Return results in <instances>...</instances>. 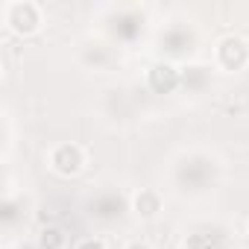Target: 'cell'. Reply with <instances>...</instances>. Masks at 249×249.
Returning a JSON list of instances; mask_svg holds the SVG:
<instances>
[{"mask_svg": "<svg viewBox=\"0 0 249 249\" xmlns=\"http://www.w3.org/2000/svg\"><path fill=\"white\" fill-rule=\"evenodd\" d=\"M6 24L18 36H33L41 27V9H38V3H30V0H15V3H9L6 6Z\"/></svg>", "mask_w": 249, "mask_h": 249, "instance_id": "1", "label": "cell"}, {"mask_svg": "<svg viewBox=\"0 0 249 249\" xmlns=\"http://www.w3.org/2000/svg\"><path fill=\"white\" fill-rule=\"evenodd\" d=\"M217 65L223 71H243L249 65V44L240 36H223L217 41Z\"/></svg>", "mask_w": 249, "mask_h": 249, "instance_id": "2", "label": "cell"}, {"mask_svg": "<svg viewBox=\"0 0 249 249\" xmlns=\"http://www.w3.org/2000/svg\"><path fill=\"white\" fill-rule=\"evenodd\" d=\"M50 167L59 176H76L85 167V150L79 144H56L50 150Z\"/></svg>", "mask_w": 249, "mask_h": 249, "instance_id": "3", "label": "cell"}, {"mask_svg": "<svg viewBox=\"0 0 249 249\" xmlns=\"http://www.w3.org/2000/svg\"><path fill=\"white\" fill-rule=\"evenodd\" d=\"M147 82H150V88L156 94H170V91H176L182 85V71L176 65H170V62H156L150 68V73H147Z\"/></svg>", "mask_w": 249, "mask_h": 249, "instance_id": "4", "label": "cell"}, {"mask_svg": "<svg viewBox=\"0 0 249 249\" xmlns=\"http://www.w3.org/2000/svg\"><path fill=\"white\" fill-rule=\"evenodd\" d=\"M161 194L153 191V188H141L135 196H132V211L141 217V220H156L161 214Z\"/></svg>", "mask_w": 249, "mask_h": 249, "instance_id": "5", "label": "cell"}, {"mask_svg": "<svg viewBox=\"0 0 249 249\" xmlns=\"http://www.w3.org/2000/svg\"><path fill=\"white\" fill-rule=\"evenodd\" d=\"M38 249H65V231L56 226H47L38 231Z\"/></svg>", "mask_w": 249, "mask_h": 249, "instance_id": "6", "label": "cell"}, {"mask_svg": "<svg viewBox=\"0 0 249 249\" xmlns=\"http://www.w3.org/2000/svg\"><path fill=\"white\" fill-rule=\"evenodd\" d=\"M220 243L211 237V234H188L185 240V249H217Z\"/></svg>", "mask_w": 249, "mask_h": 249, "instance_id": "7", "label": "cell"}, {"mask_svg": "<svg viewBox=\"0 0 249 249\" xmlns=\"http://www.w3.org/2000/svg\"><path fill=\"white\" fill-rule=\"evenodd\" d=\"M73 249H108V246L103 237H82V240H76Z\"/></svg>", "mask_w": 249, "mask_h": 249, "instance_id": "8", "label": "cell"}, {"mask_svg": "<svg viewBox=\"0 0 249 249\" xmlns=\"http://www.w3.org/2000/svg\"><path fill=\"white\" fill-rule=\"evenodd\" d=\"M126 249H153V246H150V243H144V240H132Z\"/></svg>", "mask_w": 249, "mask_h": 249, "instance_id": "9", "label": "cell"}]
</instances>
